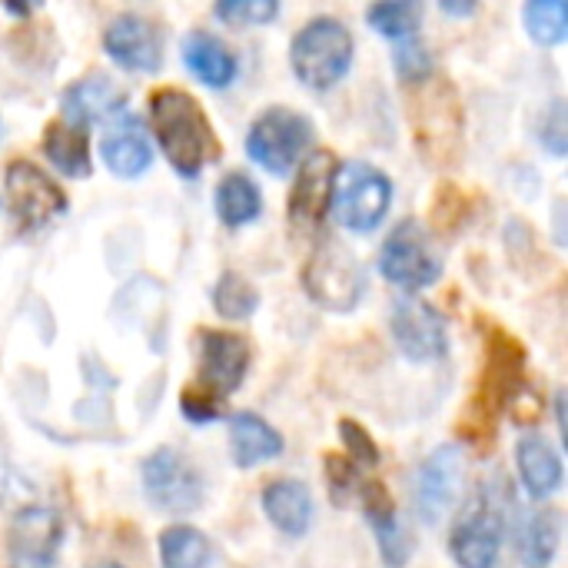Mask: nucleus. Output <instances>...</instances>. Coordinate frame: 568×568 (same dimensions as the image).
<instances>
[{
	"mask_svg": "<svg viewBox=\"0 0 568 568\" xmlns=\"http://www.w3.org/2000/svg\"><path fill=\"white\" fill-rule=\"evenodd\" d=\"M103 47L106 53L130 73H153L163 63V40L160 30L136 17V13H123L116 17L106 33H103Z\"/></svg>",
	"mask_w": 568,
	"mask_h": 568,
	"instance_id": "obj_16",
	"label": "nucleus"
},
{
	"mask_svg": "<svg viewBox=\"0 0 568 568\" xmlns=\"http://www.w3.org/2000/svg\"><path fill=\"white\" fill-rule=\"evenodd\" d=\"M393 203V183L383 170L356 160L336 170L333 216L349 233H373Z\"/></svg>",
	"mask_w": 568,
	"mask_h": 568,
	"instance_id": "obj_4",
	"label": "nucleus"
},
{
	"mask_svg": "<svg viewBox=\"0 0 568 568\" xmlns=\"http://www.w3.org/2000/svg\"><path fill=\"white\" fill-rule=\"evenodd\" d=\"M339 436H343V443H346V453H349V463H353V466H366V469L379 466V446L373 443V436H369L359 423L343 419V423H339Z\"/></svg>",
	"mask_w": 568,
	"mask_h": 568,
	"instance_id": "obj_32",
	"label": "nucleus"
},
{
	"mask_svg": "<svg viewBox=\"0 0 568 568\" xmlns=\"http://www.w3.org/2000/svg\"><path fill=\"white\" fill-rule=\"evenodd\" d=\"M183 63L206 87H230L236 80V57L213 33L203 30L183 37Z\"/></svg>",
	"mask_w": 568,
	"mask_h": 568,
	"instance_id": "obj_23",
	"label": "nucleus"
},
{
	"mask_svg": "<svg viewBox=\"0 0 568 568\" xmlns=\"http://www.w3.org/2000/svg\"><path fill=\"white\" fill-rule=\"evenodd\" d=\"M339 160L329 150H316L310 160H303V170L290 190V223L300 230H313L323 223L333 203V183H336Z\"/></svg>",
	"mask_w": 568,
	"mask_h": 568,
	"instance_id": "obj_15",
	"label": "nucleus"
},
{
	"mask_svg": "<svg viewBox=\"0 0 568 568\" xmlns=\"http://www.w3.org/2000/svg\"><path fill=\"white\" fill-rule=\"evenodd\" d=\"M213 546L193 526H170L160 532V566L163 568H210Z\"/></svg>",
	"mask_w": 568,
	"mask_h": 568,
	"instance_id": "obj_26",
	"label": "nucleus"
},
{
	"mask_svg": "<svg viewBox=\"0 0 568 568\" xmlns=\"http://www.w3.org/2000/svg\"><path fill=\"white\" fill-rule=\"evenodd\" d=\"M503 513L499 506L489 499V493L476 496L466 513L459 516V523L453 526L449 536V552L459 568H496L499 562V549H503Z\"/></svg>",
	"mask_w": 568,
	"mask_h": 568,
	"instance_id": "obj_9",
	"label": "nucleus"
},
{
	"mask_svg": "<svg viewBox=\"0 0 568 568\" xmlns=\"http://www.w3.org/2000/svg\"><path fill=\"white\" fill-rule=\"evenodd\" d=\"M100 568H123V566H116V562H106V566H100Z\"/></svg>",
	"mask_w": 568,
	"mask_h": 568,
	"instance_id": "obj_40",
	"label": "nucleus"
},
{
	"mask_svg": "<svg viewBox=\"0 0 568 568\" xmlns=\"http://www.w3.org/2000/svg\"><path fill=\"white\" fill-rule=\"evenodd\" d=\"M150 120L173 170L186 180L200 176L206 160L216 153V140L200 103L176 87H163L150 97Z\"/></svg>",
	"mask_w": 568,
	"mask_h": 568,
	"instance_id": "obj_1",
	"label": "nucleus"
},
{
	"mask_svg": "<svg viewBox=\"0 0 568 568\" xmlns=\"http://www.w3.org/2000/svg\"><path fill=\"white\" fill-rule=\"evenodd\" d=\"M310 143H313V123L290 106H273L263 116H256V123L250 126L246 153L266 173L286 176L296 170Z\"/></svg>",
	"mask_w": 568,
	"mask_h": 568,
	"instance_id": "obj_5",
	"label": "nucleus"
},
{
	"mask_svg": "<svg viewBox=\"0 0 568 568\" xmlns=\"http://www.w3.org/2000/svg\"><path fill=\"white\" fill-rule=\"evenodd\" d=\"M523 20L539 47H559L568 37V0H526Z\"/></svg>",
	"mask_w": 568,
	"mask_h": 568,
	"instance_id": "obj_28",
	"label": "nucleus"
},
{
	"mask_svg": "<svg viewBox=\"0 0 568 568\" xmlns=\"http://www.w3.org/2000/svg\"><path fill=\"white\" fill-rule=\"evenodd\" d=\"M126 93L110 83L106 77H87L80 83H73L63 93V120L90 126V123H103L123 113Z\"/></svg>",
	"mask_w": 568,
	"mask_h": 568,
	"instance_id": "obj_19",
	"label": "nucleus"
},
{
	"mask_svg": "<svg viewBox=\"0 0 568 568\" xmlns=\"http://www.w3.org/2000/svg\"><path fill=\"white\" fill-rule=\"evenodd\" d=\"M463 100L453 90V83L429 77V83L419 90L416 106H413V130H416V146L426 156L429 166H449L456 163L463 150Z\"/></svg>",
	"mask_w": 568,
	"mask_h": 568,
	"instance_id": "obj_2",
	"label": "nucleus"
},
{
	"mask_svg": "<svg viewBox=\"0 0 568 568\" xmlns=\"http://www.w3.org/2000/svg\"><path fill=\"white\" fill-rule=\"evenodd\" d=\"M396 70H399V77L409 83H423V80H429V70H433V60H429V53H426V47L419 43V40H413L409 37V43H403L399 50H396Z\"/></svg>",
	"mask_w": 568,
	"mask_h": 568,
	"instance_id": "obj_33",
	"label": "nucleus"
},
{
	"mask_svg": "<svg viewBox=\"0 0 568 568\" xmlns=\"http://www.w3.org/2000/svg\"><path fill=\"white\" fill-rule=\"evenodd\" d=\"M100 156H103L106 170L123 180L146 173L153 163V146H150L143 123L130 113H120V120L106 130V136L100 143Z\"/></svg>",
	"mask_w": 568,
	"mask_h": 568,
	"instance_id": "obj_17",
	"label": "nucleus"
},
{
	"mask_svg": "<svg viewBox=\"0 0 568 568\" xmlns=\"http://www.w3.org/2000/svg\"><path fill=\"white\" fill-rule=\"evenodd\" d=\"M393 336H396V346L403 349L406 359L413 363H433L446 353V323L443 316L416 300V296H403L396 300L393 306Z\"/></svg>",
	"mask_w": 568,
	"mask_h": 568,
	"instance_id": "obj_13",
	"label": "nucleus"
},
{
	"mask_svg": "<svg viewBox=\"0 0 568 568\" xmlns=\"http://www.w3.org/2000/svg\"><path fill=\"white\" fill-rule=\"evenodd\" d=\"M366 20L383 37H413L423 23V0H376Z\"/></svg>",
	"mask_w": 568,
	"mask_h": 568,
	"instance_id": "obj_29",
	"label": "nucleus"
},
{
	"mask_svg": "<svg viewBox=\"0 0 568 568\" xmlns=\"http://www.w3.org/2000/svg\"><path fill=\"white\" fill-rule=\"evenodd\" d=\"M466 479V459L459 446H439L419 469L416 483V509L426 526H439L459 503Z\"/></svg>",
	"mask_w": 568,
	"mask_h": 568,
	"instance_id": "obj_11",
	"label": "nucleus"
},
{
	"mask_svg": "<svg viewBox=\"0 0 568 568\" xmlns=\"http://www.w3.org/2000/svg\"><path fill=\"white\" fill-rule=\"evenodd\" d=\"M559 539H562V516L546 509L526 519L523 536H519V552H523V566L526 568H549V562L559 552Z\"/></svg>",
	"mask_w": 568,
	"mask_h": 568,
	"instance_id": "obj_27",
	"label": "nucleus"
},
{
	"mask_svg": "<svg viewBox=\"0 0 568 568\" xmlns=\"http://www.w3.org/2000/svg\"><path fill=\"white\" fill-rule=\"evenodd\" d=\"M379 270L383 276L406 290V293H419L426 286H433L443 273V263L439 256L433 253L429 246V236L426 230L416 223V220H403L389 240L383 243V253H379Z\"/></svg>",
	"mask_w": 568,
	"mask_h": 568,
	"instance_id": "obj_8",
	"label": "nucleus"
},
{
	"mask_svg": "<svg viewBox=\"0 0 568 568\" xmlns=\"http://www.w3.org/2000/svg\"><path fill=\"white\" fill-rule=\"evenodd\" d=\"M230 453L240 469H253L283 453V436L256 413H236L230 419Z\"/></svg>",
	"mask_w": 568,
	"mask_h": 568,
	"instance_id": "obj_21",
	"label": "nucleus"
},
{
	"mask_svg": "<svg viewBox=\"0 0 568 568\" xmlns=\"http://www.w3.org/2000/svg\"><path fill=\"white\" fill-rule=\"evenodd\" d=\"M506 403L513 406V419H516V423H523V426L536 423V419H539V413H542V399H539L529 386H523V383L509 393V399H506Z\"/></svg>",
	"mask_w": 568,
	"mask_h": 568,
	"instance_id": "obj_37",
	"label": "nucleus"
},
{
	"mask_svg": "<svg viewBox=\"0 0 568 568\" xmlns=\"http://www.w3.org/2000/svg\"><path fill=\"white\" fill-rule=\"evenodd\" d=\"M523 486L532 499H549L562 486V459L542 436H526L516 446Z\"/></svg>",
	"mask_w": 568,
	"mask_h": 568,
	"instance_id": "obj_22",
	"label": "nucleus"
},
{
	"mask_svg": "<svg viewBox=\"0 0 568 568\" xmlns=\"http://www.w3.org/2000/svg\"><path fill=\"white\" fill-rule=\"evenodd\" d=\"M303 286H306L310 300L320 303L323 310L349 313L359 306V300L366 293V273L346 246L326 240L313 250V256L303 270Z\"/></svg>",
	"mask_w": 568,
	"mask_h": 568,
	"instance_id": "obj_6",
	"label": "nucleus"
},
{
	"mask_svg": "<svg viewBox=\"0 0 568 568\" xmlns=\"http://www.w3.org/2000/svg\"><path fill=\"white\" fill-rule=\"evenodd\" d=\"M263 196L246 173H230L216 186V213L226 226H246L260 216Z\"/></svg>",
	"mask_w": 568,
	"mask_h": 568,
	"instance_id": "obj_25",
	"label": "nucleus"
},
{
	"mask_svg": "<svg viewBox=\"0 0 568 568\" xmlns=\"http://www.w3.org/2000/svg\"><path fill=\"white\" fill-rule=\"evenodd\" d=\"M7 542H10L13 566L50 568L63 546V523L53 509L27 506L13 516Z\"/></svg>",
	"mask_w": 568,
	"mask_h": 568,
	"instance_id": "obj_14",
	"label": "nucleus"
},
{
	"mask_svg": "<svg viewBox=\"0 0 568 568\" xmlns=\"http://www.w3.org/2000/svg\"><path fill=\"white\" fill-rule=\"evenodd\" d=\"M213 306L223 320H250L260 306V293L253 290L250 280H243L240 273L226 270L220 280H216V290H213Z\"/></svg>",
	"mask_w": 568,
	"mask_h": 568,
	"instance_id": "obj_30",
	"label": "nucleus"
},
{
	"mask_svg": "<svg viewBox=\"0 0 568 568\" xmlns=\"http://www.w3.org/2000/svg\"><path fill=\"white\" fill-rule=\"evenodd\" d=\"M180 409H183V416H186L190 423H213V419L220 416V399H213L210 393L190 386V389H183V396H180Z\"/></svg>",
	"mask_w": 568,
	"mask_h": 568,
	"instance_id": "obj_35",
	"label": "nucleus"
},
{
	"mask_svg": "<svg viewBox=\"0 0 568 568\" xmlns=\"http://www.w3.org/2000/svg\"><path fill=\"white\" fill-rule=\"evenodd\" d=\"M13 568H23V566H13Z\"/></svg>",
	"mask_w": 568,
	"mask_h": 568,
	"instance_id": "obj_41",
	"label": "nucleus"
},
{
	"mask_svg": "<svg viewBox=\"0 0 568 568\" xmlns=\"http://www.w3.org/2000/svg\"><path fill=\"white\" fill-rule=\"evenodd\" d=\"M7 203L20 230H40L67 210L63 190L30 160H13L7 166Z\"/></svg>",
	"mask_w": 568,
	"mask_h": 568,
	"instance_id": "obj_10",
	"label": "nucleus"
},
{
	"mask_svg": "<svg viewBox=\"0 0 568 568\" xmlns=\"http://www.w3.org/2000/svg\"><path fill=\"white\" fill-rule=\"evenodd\" d=\"M280 13V0H216V17L230 27H263Z\"/></svg>",
	"mask_w": 568,
	"mask_h": 568,
	"instance_id": "obj_31",
	"label": "nucleus"
},
{
	"mask_svg": "<svg viewBox=\"0 0 568 568\" xmlns=\"http://www.w3.org/2000/svg\"><path fill=\"white\" fill-rule=\"evenodd\" d=\"M143 493L163 513H196L203 506V476L200 469L173 446H163L143 459Z\"/></svg>",
	"mask_w": 568,
	"mask_h": 568,
	"instance_id": "obj_7",
	"label": "nucleus"
},
{
	"mask_svg": "<svg viewBox=\"0 0 568 568\" xmlns=\"http://www.w3.org/2000/svg\"><path fill=\"white\" fill-rule=\"evenodd\" d=\"M250 369V346L236 333L200 329V379L196 389L210 393L213 399H226L236 393Z\"/></svg>",
	"mask_w": 568,
	"mask_h": 568,
	"instance_id": "obj_12",
	"label": "nucleus"
},
{
	"mask_svg": "<svg viewBox=\"0 0 568 568\" xmlns=\"http://www.w3.org/2000/svg\"><path fill=\"white\" fill-rule=\"evenodd\" d=\"M542 143H546L556 156L566 153V103H562V100H556L552 110H549V116L542 120Z\"/></svg>",
	"mask_w": 568,
	"mask_h": 568,
	"instance_id": "obj_36",
	"label": "nucleus"
},
{
	"mask_svg": "<svg viewBox=\"0 0 568 568\" xmlns=\"http://www.w3.org/2000/svg\"><path fill=\"white\" fill-rule=\"evenodd\" d=\"M43 0H3V10L13 13V17H30Z\"/></svg>",
	"mask_w": 568,
	"mask_h": 568,
	"instance_id": "obj_39",
	"label": "nucleus"
},
{
	"mask_svg": "<svg viewBox=\"0 0 568 568\" xmlns=\"http://www.w3.org/2000/svg\"><path fill=\"white\" fill-rule=\"evenodd\" d=\"M326 486L336 506H346L349 496H356V466L343 456H326Z\"/></svg>",
	"mask_w": 568,
	"mask_h": 568,
	"instance_id": "obj_34",
	"label": "nucleus"
},
{
	"mask_svg": "<svg viewBox=\"0 0 568 568\" xmlns=\"http://www.w3.org/2000/svg\"><path fill=\"white\" fill-rule=\"evenodd\" d=\"M290 63L310 90L336 87L353 67V33L329 17L306 23L290 47Z\"/></svg>",
	"mask_w": 568,
	"mask_h": 568,
	"instance_id": "obj_3",
	"label": "nucleus"
},
{
	"mask_svg": "<svg viewBox=\"0 0 568 568\" xmlns=\"http://www.w3.org/2000/svg\"><path fill=\"white\" fill-rule=\"evenodd\" d=\"M263 513L283 536H306L313 526V496L296 479H276L263 493Z\"/></svg>",
	"mask_w": 568,
	"mask_h": 568,
	"instance_id": "obj_20",
	"label": "nucleus"
},
{
	"mask_svg": "<svg viewBox=\"0 0 568 568\" xmlns=\"http://www.w3.org/2000/svg\"><path fill=\"white\" fill-rule=\"evenodd\" d=\"M43 153L50 156V163L73 180L90 176V140H87V126L70 123V120H53L47 126L43 136Z\"/></svg>",
	"mask_w": 568,
	"mask_h": 568,
	"instance_id": "obj_24",
	"label": "nucleus"
},
{
	"mask_svg": "<svg viewBox=\"0 0 568 568\" xmlns=\"http://www.w3.org/2000/svg\"><path fill=\"white\" fill-rule=\"evenodd\" d=\"M439 7L449 13V17H473L479 0H439Z\"/></svg>",
	"mask_w": 568,
	"mask_h": 568,
	"instance_id": "obj_38",
	"label": "nucleus"
},
{
	"mask_svg": "<svg viewBox=\"0 0 568 568\" xmlns=\"http://www.w3.org/2000/svg\"><path fill=\"white\" fill-rule=\"evenodd\" d=\"M359 506H363V516L369 523V529L376 532V542H379V556L389 568H403L409 559V536L403 532L399 519H396V509H393V499L386 493L383 483H366L363 493H359Z\"/></svg>",
	"mask_w": 568,
	"mask_h": 568,
	"instance_id": "obj_18",
	"label": "nucleus"
}]
</instances>
